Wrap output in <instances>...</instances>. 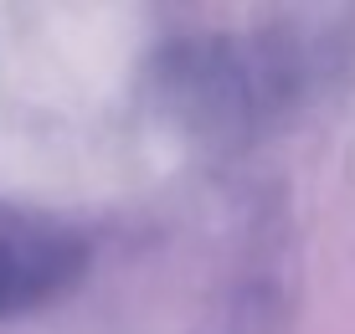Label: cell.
<instances>
[{"instance_id":"cell-1","label":"cell","mask_w":355,"mask_h":334,"mask_svg":"<svg viewBox=\"0 0 355 334\" xmlns=\"http://www.w3.org/2000/svg\"><path fill=\"white\" fill-rule=\"evenodd\" d=\"M88 267V242L78 227L36 211L0 206V319L62 299Z\"/></svg>"}]
</instances>
